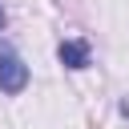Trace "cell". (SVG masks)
I'll list each match as a JSON object with an SVG mask.
<instances>
[{"label": "cell", "instance_id": "1", "mask_svg": "<svg viewBox=\"0 0 129 129\" xmlns=\"http://www.w3.org/2000/svg\"><path fill=\"white\" fill-rule=\"evenodd\" d=\"M28 85V69L16 56V48L8 40H0V93H24Z\"/></svg>", "mask_w": 129, "mask_h": 129}, {"label": "cell", "instance_id": "2", "mask_svg": "<svg viewBox=\"0 0 129 129\" xmlns=\"http://www.w3.org/2000/svg\"><path fill=\"white\" fill-rule=\"evenodd\" d=\"M56 56H60L64 69H89V44L85 40H60Z\"/></svg>", "mask_w": 129, "mask_h": 129}, {"label": "cell", "instance_id": "3", "mask_svg": "<svg viewBox=\"0 0 129 129\" xmlns=\"http://www.w3.org/2000/svg\"><path fill=\"white\" fill-rule=\"evenodd\" d=\"M0 28H4V8H0Z\"/></svg>", "mask_w": 129, "mask_h": 129}]
</instances>
